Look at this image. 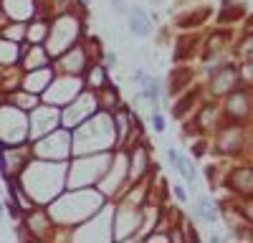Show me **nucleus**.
Returning <instances> with one entry per match:
<instances>
[{
    "instance_id": "nucleus-1",
    "label": "nucleus",
    "mask_w": 253,
    "mask_h": 243,
    "mask_svg": "<svg viewBox=\"0 0 253 243\" xmlns=\"http://www.w3.org/2000/svg\"><path fill=\"white\" fill-rule=\"evenodd\" d=\"M129 31L137 38H147V36H150L152 23H150V18H147V13L142 8H132L129 10Z\"/></svg>"
},
{
    "instance_id": "nucleus-2",
    "label": "nucleus",
    "mask_w": 253,
    "mask_h": 243,
    "mask_svg": "<svg viewBox=\"0 0 253 243\" xmlns=\"http://www.w3.org/2000/svg\"><path fill=\"white\" fill-rule=\"evenodd\" d=\"M195 213H198L200 218H205V220H215V218H218V208H215V202L210 200V198H205V195L198 200Z\"/></svg>"
},
{
    "instance_id": "nucleus-3",
    "label": "nucleus",
    "mask_w": 253,
    "mask_h": 243,
    "mask_svg": "<svg viewBox=\"0 0 253 243\" xmlns=\"http://www.w3.org/2000/svg\"><path fill=\"white\" fill-rule=\"evenodd\" d=\"M142 91H144V99L150 101V104H157V101H160V81L152 79V76H144Z\"/></svg>"
},
{
    "instance_id": "nucleus-4",
    "label": "nucleus",
    "mask_w": 253,
    "mask_h": 243,
    "mask_svg": "<svg viewBox=\"0 0 253 243\" xmlns=\"http://www.w3.org/2000/svg\"><path fill=\"white\" fill-rule=\"evenodd\" d=\"M152 124H155V129H157V132H162V129H165V119H162V114H155V117H152Z\"/></svg>"
},
{
    "instance_id": "nucleus-5",
    "label": "nucleus",
    "mask_w": 253,
    "mask_h": 243,
    "mask_svg": "<svg viewBox=\"0 0 253 243\" xmlns=\"http://www.w3.org/2000/svg\"><path fill=\"white\" fill-rule=\"evenodd\" d=\"M112 5H114V10H117V13H126V8H124V0H112Z\"/></svg>"
},
{
    "instance_id": "nucleus-6",
    "label": "nucleus",
    "mask_w": 253,
    "mask_h": 243,
    "mask_svg": "<svg viewBox=\"0 0 253 243\" xmlns=\"http://www.w3.org/2000/svg\"><path fill=\"white\" fill-rule=\"evenodd\" d=\"M175 195H177V200H185V190L182 188H175Z\"/></svg>"
},
{
    "instance_id": "nucleus-7",
    "label": "nucleus",
    "mask_w": 253,
    "mask_h": 243,
    "mask_svg": "<svg viewBox=\"0 0 253 243\" xmlns=\"http://www.w3.org/2000/svg\"><path fill=\"white\" fill-rule=\"evenodd\" d=\"M248 215H251V218H253V208H248Z\"/></svg>"
}]
</instances>
